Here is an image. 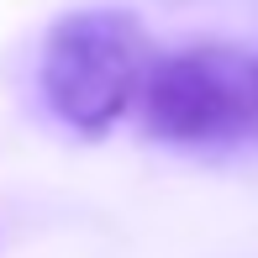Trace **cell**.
<instances>
[{
  "label": "cell",
  "mask_w": 258,
  "mask_h": 258,
  "mask_svg": "<svg viewBox=\"0 0 258 258\" xmlns=\"http://www.w3.org/2000/svg\"><path fill=\"white\" fill-rule=\"evenodd\" d=\"M148 63H153V37L143 21L121 6H90L48 27L37 90L69 132L105 137L132 111Z\"/></svg>",
  "instance_id": "obj_1"
},
{
  "label": "cell",
  "mask_w": 258,
  "mask_h": 258,
  "mask_svg": "<svg viewBox=\"0 0 258 258\" xmlns=\"http://www.w3.org/2000/svg\"><path fill=\"white\" fill-rule=\"evenodd\" d=\"M132 111L163 148H237L258 137V53L237 42H190L163 58L153 53Z\"/></svg>",
  "instance_id": "obj_2"
}]
</instances>
